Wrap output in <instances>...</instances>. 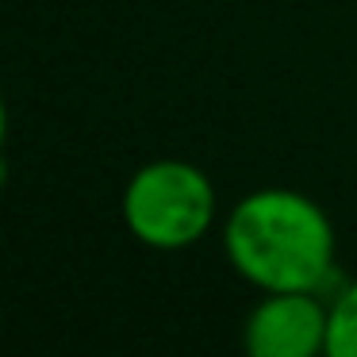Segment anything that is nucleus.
Masks as SVG:
<instances>
[{"label":"nucleus","instance_id":"f257e3e1","mask_svg":"<svg viewBox=\"0 0 357 357\" xmlns=\"http://www.w3.org/2000/svg\"><path fill=\"white\" fill-rule=\"evenodd\" d=\"M223 250L257 292H323L334 277V223L296 188L242 196L223 223Z\"/></svg>","mask_w":357,"mask_h":357},{"label":"nucleus","instance_id":"f03ea898","mask_svg":"<svg viewBox=\"0 0 357 357\" xmlns=\"http://www.w3.org/2000/svg\"><path fill=\"white\" fill-rule=\"evenodd\" d=\"M123 223L150 250H185L215 223V185L181 158L146 162L123 188Z\"/></svg>","mask_w":357,"mask_h":357},{"label":"nucleus","instance_id":"7ed1b4c3","mask_svg":"<svg viewBox=\"0 0 357 357\" xmlns=\"http://www.w3.org/2000/svg\"><path fill=\"white\" fill-rule=\"evenodd\" d=\"M246 357H326V303L319 292H261L242 323Z\"/></svg>","mask_w":357,"mask_h":357},{"label":"nucleus","instance_id":"20e7f679","mask_svg":"<svg viewBox=\"0 0 357 357\" xmlns=\"http://www.w3.org/2000/svg\"><path fill=\"white\" fill-rule=\"evenodd\" d=\"M326 357H357V280L326 303Z\"/></svg>","mask_w":357,"mask_h":357},{"label":"nucleus","instance_id":"39448f33","mask_svg":"<svg viewBox=\"0 0 357 357\" xmlns=\"http://www.w3.org/2000/svg\"><path fill=\"white\" fill-rule=\"evenodd\" d=\"M4 139H8V104L0 96V154H4Z\"/></svg>","mask_w":357,"mask_h":357}]
</instances>
